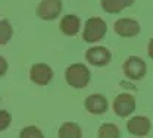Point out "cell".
Masks as SVG:
<instances>
[{
	"label": "cell",
	"mask_w": 153,
	"mask_h": 138,
	"mask_svg": "<svg viewBox=\"0 0 153 138\" xmlns=\"http://www.w3.org/2000/svg\"><path fill=\"white\" fill-rule=\"evenodd\" d=\"M66 82L74 88H84L90 82V71L82 63H72L65 74Z\"/></svg>",
	"instance_id": "obj_1"
},
{
	"label": "cell",
	"mask_w": 153,
	"mask_h": 138,
	"mask_svg": "<svg viewBox=\"0 0 153 138\" xmlns=\"http://www.w3.org/2000/svg\"><path fill=\"white\" fill-rule=\"evenodd\" d=\"M106 30H108V27L102 18H97V16L90 18L85 22V27L82 31V38L87 43H97L105 37Z\"/></svg>",
	"instance_id": "obj_2"
},
{
	"label": "cell",
	"mask_w": 153,
	"mask_h": 138,
	"mask_svg": "<svg viewBox=\"0 0 153 138\" xmlns=\"http://www.w3.org/2000/svg\"><path fill=\"white\" fill-rule=\"evenodd\" d=\"M134 110H135V99L131 94L122 93V94L116 96V99L114 100V112L118 116L127 118Z\"/></svg>",
	"instance_id": "obj_3"
},
{
	"label": "cell",
	"mask_w": 153,
	"mask_h": 138,
	"mask_svg": "<svg viewBox=\"0 0 153 138\" xmlns=\"http://www.w3.org/2000/svg\"><path fill=\"white\" fill-rule=\"evenodd\" d=\"M122 69H124V74L130 79H134V81L141 79L146 75V71H147L144 60H141L140 58H135V56H131V58H128L125 60Z\"/></svg>",
	"instance_id": "obj_4"
},
{
	"label": "cell",
	"mask_w": 153,
	"mask_h": 138,
	"mask_svg": "<svg viewBox=\"0 0 153 138\" xmlns=\"http://www.w3.org/2000/svg\"><path fill=\"white\" fill-rule=\"evenodd\" d=\"M62 10V0H43L37 6V15L44 21H52Z\"/></svg>",
	"instance_id": "obj_5"
},
{
	"label": "cell",
	"mask_w": 153,
	"mask_h": 138,
	"mask_svg": "<svg viewBox=\"0 0 153 138\" xmlns=\"http://www.w3.org/2000/svg\"><path fill=\"white\" fill-rule=\"evenodd\" d=\"M85 59L90 65H94V66H105L108 65L111 59H112V55L111 52L106 49V47H102V46H96L91 47L85 52Z\"/></svg>",
	"instance_id": "obj_6"
},
{
	"label": "cell",
	"mask_w": 153,
	"mask_h": 138,
	"mask_svg": "<svg viewBox=\"0 0 153 138\" xmlns=\"http://www.w3.org/2000/svg\"><path fill=\"white\" fill-rule=\"evenodd\" d=\"M30 78L37 85H47L53 78V71L46 63H36L30 71Z\"/></svg>",
	"instance_id": "obj_7"
},
{
	"label": "cell",
	"mask_w": 153,
	"mask_h": 138,
	"mask_svg": "<svg viewBox=\"0 0 153 138\" xmlns=\"http://www.w3.org/2000/svg\"><path fill=\"white\" fill-rule=\"evenodd\" d=\"M115 32L121 37H135L140 32V25L135 19L131 18H121L115 22Z\"/></svg>",
	"instance_id": "obj_8"
},
{
	"label": "cell",
	"mask_w": 153,
	"mask_h": 138,
	"mask_svg": "<svg viewBox=\"0 0 153 138\" xmlns=\"http://www.w3.org/2000/svg\"><path fill=\"white\" fill-rule=\"evenodd\" d=\"M150 128H152L150 119L146 118V116H134L127 123L128 132L135 135V137H146L149 134Z\"/></svg>",
	"instance_id": "obj_9"
},
{
	"label": "cell",
	"mask_w": 153,
	"mask_h": 138,
	"mask_svg": "<svg viewBox=\"0 0 153 138\" xmlns=\"http://www.w3.org/2000/svg\"><path fill=\"white\" fill-rule=\"evenodd\" d=\"M84 106L85 109L93 113V115H102L108 110V100L105 99L103 96L100 94H93V96H88L85 101H84Z\"/></svg>",
	"instance_id": "obj_10"
},
{
	"label": "cell",
	"mask_w": 153,
	"mask_h": 138,
	"mask_svg": "<svg viewBox=\"0 0 153 138\" xmlns=\"http://www.w3.org/2000/svg\"><path fill=\"white\" fill-rule=\"evenodd\" d=\"M79 25H81V22H79L78 16H75V15H66V16L62 18L59 28H60V31L65 35H75L78 32V30H79Z\"/></svg>",
	"instance_id": "obj_11"
},
{
	"label": "cell",
	"mask_w": 153,
	"mask_h": 138,
	"mask_svg": "<svg viewBox=\"0 0 153 138\" xmlns=\"http://www.w3.org/2000/svg\"><path fill=\"white\" fill-rule=\"evenodd\" d=\"M59 138H82V131L75 122H65L57 132Z\"/></svg>",
	"instance_id": "obj_12"
},
{
	"label": "cell",
	"mask_w": 153,
	"mask_h": 138,
	"mask_svg": "<svg viewBox=\"0 0 153 138\" xmlns=\"http://www.w3.org/2000/svg\"><path fill=\"white\" fill-rule=\"evenodd\" d=\"M134 0H102V7L108 13H118L133 4Z\"/></svg>",
	"instance_id": "obj_13"
},
{
	"label": "cell",
	"mask_w": 153,
	"mask_h": 138,
	"mask_svg": "<svg viewBox=\"0 0 153 138\" xmlns=\"http://www.w3.org/2000/svg\"><path fill=\"white\" fill-rule=\"evenodd\" d=\"M121 132H119V128L115 125V123H103L100 125L99 128V138H119Z\"/></svg>",
	"instance_id": "obj_14"
},
{
	"label": "cell",
	"mask_w": 153,
	"mask_h": 138,
	"mask_svg": "<svg viewBox=\"0 0 153 138\" xmlns=\"http://www.w3.org/2000/svg\"><path fill=\"white\" fill-rule=\"evenodd\" d=\"M12 34H13V30H12V25L9 24V21H0V46L6 44L12 38Z\"/></svg>",
	"instance_id": "obj_15"
},
{
	"label": "cell",
	"mask_w": 153,
	"mask_h": 138,
	"mask_svg": "<svg viewBox=\"0 0 153 138\" xmlns=\"http://www.w3.org/2000/svg\"><path fill=\"white\" fill-rule=\"evenodd\" d=\"M19 138H44V135H43V132L38 129L37 126L30 125V126H25V128L21 131Z\"/></svg>",
	"instance_id": "obj_16"
},
{
	"label": "cell",
	"mask_w": 153,
	"mask_h": 138,
	"mask_svg": "<svg viewBox=\"0 0 153 138\" xmlns=\"http://www.w3.org/2000/svg\"><path fill=\"white\" fill-rule=\"evenodd\" d=\"M10 122H12V116H10V113H9V112H6V110H0V131L7 129V128H9V125H10Z\"/></svg>",
	"instance_id": "obj_17"
},
{
	"label": "cell",
	"mask_w": 153,
	"mask_h": 138,
	"mask_svg": "<svg viewBox=\"0 0 153 138\" xmlns=\"http://www.w3.org/2000/svg\"><path fill=\"white\" fill-rule=\"evenodd\" d=\"M7 71V62L3 56H0V77H3Z\"/></svg>",
	"instance_id": "obj_18"
},
{
	"label": "cell",
	"mask_w": 153,
	"mask_h": 138,
	"mask_svg": "<svg viewBox=\"0 0 153 138\" xmlns=\"http://www.w3.org/2000/svg\"><path fill=\"white\" fill-rule=\"evenodd\" d=\"M147 52H149V56L153 59V38L149 41V47H147Z\"/></svg>",
	"instance_id": "obj_19"
}]
</instances>
